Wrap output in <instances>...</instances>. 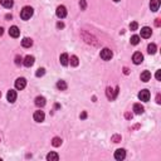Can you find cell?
I'll return each instance as SVG.
<instances>
[{
	"instance_id": "obj_1",
	"label": "cell",
	"mask_w": 161,
	"mask_h": 161,
	"mask_svg": "<svg viewBox=\"0 0 161 161\" xmlns=\"http://www.w3.org/2000/svg\"><path fill=\"white\" fill-rule=\"evenodd\" d=\"M33 13H34V10L32 6H24L20 11V18L23 20H29L33 17Z\"/></svg>"
},
{
	"instance_id": "obj_2",
	"label": "cell",
	"mask_w": 161,
	"mask_h": 161,
	"mask_svg": "<svg viewBox=\"0 0 161 161\" xmlns=\"http://www.w3.org/2000/svg\"><path fill=\"white\" fill-rule=\"evenodd\" d=\"M101 58L103 59V60H110L111 58H112V56H113V53H112V51L111 49H108V48H105V49H102L101 51Z\"/></svg>"
},
{
	"instance_id": "obj_3",
	"label": "cell",
	"mask_w": 161,
	"mask_h": 161,
	"mask_svg": "<svg viewBox=\"0 0 161 161\" xmlns=\"http://www.w3.org/2000/svg\"><path fill=\"white\" fill-rule=\"evenodd\" d=\"M56 14H57V17L60 18V19L66 18L67 17V9H66V6H64V5H59L58 8H57V10H56Z\"/></svg>"
},
{
	"instance_id": "obj_4",
	"label": "cell",
	"mask_w": 161,
	"mask_h": 161,
	"mask_svg": "<svg viewBox=\"0 0 161 161\" xmlns=\"http://www.w3.org/2000/svg\"><path fill=\"white\" fill-rule=\"evenodd\" d=\"M25 86H26V80H25V78H18L17 80H15V88L17 90H19V91H22V90H24L25 88Z\"/></svg>"
},
{
	"instance_id": "obj_5",
	"label": "cell",
	"mask_w": 161,
	"mask_h": 161,
	"mask_svg": "<svg viewBox=\"0 0 161 161\" xmlns=\"http://www.w3.org/2000/svg\"><path fill=\"white\" fill-rule=\"evenodd\" d=\"M33 118L35 122H43L44 118H45V115H44L43 111H35L33 115Z\"/></svg>"
},
{
	"instance_id": "obj_6",
	"label": "cell",
	"mask_w": 161,
	"mask_h": 161,
	"mask_svg": "<svg viewBox=\"0 0 161 161\" xmlns=\"http://www.w3.org/2000/svg\"><path fill=\"white\" fill-rule=\"evenodd\" d=\"M139 98H140V101H142V102H147L149 99H150V92L147 90H142L139 93Z\"/></svg>"
},
{
	"instance_id": "obj_7",
	"label": "cell",
	"mask_w": 161,
	"mask_h": 161,
	"mask_svg": "<svg viewBox=\"0 0 161 161\" xmlns=\"http://www.w3.org/2000/svg\"><path fill=\"white\" fill-rule=\"evenodd\" d=\"M9 35L13 37V38H18L19 35H20V30H19V28H18L17 25L10 26V29H9Z\"/></svg>"
},
{
	"instance_id": "obj_8",
	"label": "cell",
	"mask_w": 161,
	"mask_h": 161,
	"mask_svg": "<svg viewBox=\"0 0 161 161\" xmlns=\"http://www.w3.org/2000/svg\"><path fill=\"white\" fill-rule=\"evenodd\" d=\"M125 158H126V151L124 150V149H118V150H116V152H115V159L121 161Z\"/></svg>"
},
{
	"instance_id": "obj_9",
	"label": "cell",
	"mask_w": 161,
	"mask_h": 161,
	"mask_svg": "<svg viewBox=\"0 0 161 161\" xmlns=\"http://www.w3.org/2000/svg\"><path fill=\"white\" fill-rule=\"evenodd\" d=\"M132 60H133V63H135V64H141V63H142V60H144V56L141 54L140 52H136L135 54L132 56Z\"/></svg>"
},
{
	"instance_id": "obj_10",
	"label": "cell",
	"mask_w": 161,
	"mask_h": 161,
	"mask_svg": "<svg viewBox=\"0 0 161 161\" xmlns=\"http://www.w3.org/2000/svg\"><path fill=\"white\" fill-rule=\"evenodd\" d=\"M152 34V30L149 28V26H144L142 29H141V37L145 38V39H147V38H150Z\"/></svg>"
},
{
	"instance_id": "obj_11",
	"label": "cell",
	"mask_w": 161,
	"mask_h": 161,
	"mask_svg": "<svg viewBox=\"0 0 161 161\" xmlns=\"http://www.w3.org/2000/svg\"><path fill=\"white\" fill-rule=\"evenodd\" d=\"M34 57L33 56H26L25 58H24V60H23V64H24L25 67H32L33 64H34Z\"/></svg>"
},
{
	"instance_id": "obj_12",
	"label": "cell",
	"mask_w": 161,
	"mask_h": 161,
	"mask_svg": "<svg viewBox=\"0 0 161 161\" xmlns=\"http://www.w3.org/2000/svg\"><path fill=\"white\" fill-rule=\"evenodd\" d=\"M6 98H8V101H9L10 103H14L15 99H17V92H15L14 90H10L9 92H8V94H6Z\"/></svg>"
},
{
	"instance_id": "obj_13",
	"label": "cell",
	"mask_w": 161,
	"mask_h": 161,
	"mask_svg": "<svg viewBox=\"0 0 161 161\" xmlns=\"http://www.w3.org/2000/svg\"><path fill=\"white\" fill-rule=\"evenodd\" d=\"M59 60H60V64L66 67V66H68V63H69V57H68L67 53H63V54H60Z\"/></svg>"
},
{
	"instance_id": "obj_14",
	"label": "cell",
	"mask_w": 161,
	"mask_h": 161,
	"mask_svg": "<svg viewBox=\"0 0 161 161\" xmlns=\"http://www.w3.org/2000/svg\"><path fill=\"white\" fill-rule=\"evenodd\" d=\"M160 8V0H151L150 1V9L152 11H158Z\"/></svg>"
},
{
	"instance_id": "obj_15",
	"label": "cell",
	"mask_w": 161,
	"mask_h": 161,
	"mask_svg": "<svg viewBox=\"0 0 161 161\" xmlns=\"http://www.w3.org/2000/svg\"><path fill=\"white\" fill-rule=\"evenodd\" d=\"M144 111H145L144 106H141L140 103H135V105H133V112H135L136 115H141V113H144Z\"/></svg>"
},
{
	"instance_id": "obj_16",
	"label": "cell",
	"mask_w": 161,
	"mask_h": 161,
	"mask_svg": "<svg viewBox=\"0 0 161 161\" xmlns=\"http://www.w3.org/2000/svg\"><path fill=\"white\" fill-rule=\"evenodd\" d=\"M150 79H151V73L149 71H144L142 73H141V80H142V82H149Z\"/></svg>"
},
{
	"instance_id": "obj_17",
	"label": "cell",
	"mask_w": 161,
	"mask_h": 161,
	"mask_svg": "<svg viewBox=\"0 0 161 161\" xmlns=\"http://www.w3.org/2000/svg\"><path fill=\"white\" fill-rule=\"evenodd\" d=\"M44 105H45V98L43 97V96H38V97L35 98V106L43 107Z\"/></svg>"
},
{
	"instance_id": "obj_18",
	"label": "cell",
	"mask_w": 161,
	"mask_h": 161,
	"mask_svg": "<svg viewBox=\"0 0 161 161\" xmlns=\"http://www.w3.org/2000/svg\"><path fill=\"white\" fill-rule=\"evenodd\" d=\"M22 45L24 48H30L33 45V40L30 39V38H24V39L22 40Z\"/></svg>"
},
{
	"instance_id": "obj_19",
	"label": "cell",
	"mask_w": 161,
	"mask_h": 161,
	"mask_svg": "<svg viewBox=\"0 0 161 161\" xmlns=\"http://www.w3.org/2000/svg\"><path fill=\"white\" fill-rule=\"evenodd\" d=\"M0 4H1L4 8H6V9H10V8L14 5V1L13 0H0Z\"/></svg>"
},
{
	"instance_id": "obj_20",
	"label": "cell",
	"mask_w": 161,
	"mask_h": 161,
	"mask_svg": "<svg viewBox=\"0 0 161 161\" xmlns=\"http://www.w3.org/2000/svg\"><path fill=\"white\" fill-rule=\"evenodd\" d=\"M58 159H59V156L57 152H49L47 155V160H49V161H58Z\"/></svg>"
},
{
	"instance_id": "obj_21",
	"label": "cell",
	"mask_w": 161,
	"mask_h": 161,
	"mask_svg": "<svg viewBox=\"0 0 161 161\" xmlns=\"http://www.w3.org/2000/svg\"><path fill=\"white\" fill-rule=\"evenodd\" d=\"M57 88L58 90H60V91H66L67 90V83H66V80H58L57 82Z\"/></svg>"
},
{
	"instance_id": "obj_22",
	"label": "cell",
	"mask_w": 161,
	"mask_h": 161,
	"mask_svg": "<svg viewBox=\"0 0 161 161\" xmlns=\"http://www.w3.org/2000/svg\"><path fill=\"white\" fill-rule=\"evenodd\" d=\"M69 63H71V66H73V67H77L78 64H79L78 57H76V56H72V57H71V59H69Z\"/></svg>"
},
{
	"instance_id": "obj_23",
	"label": "cell",
	"mask_w": 161,
	"mask_h": 161,
	"mask_svg": "<svg viewBox=\"0 0 161 161\" xmlns=\"http://www.w3.org/2000/svg\"><path fill=\"white\" fill-rule=\"evenodd\" d=\"M52 145L54 147L60 146V145H62V139H59V137H54V139L52 140Z\"/></svg>"
},
{
	"instance_id": "obj_24",
	"label": "cell",
	"mask_w": 161,
	"mask_h": 161,
	"mask_svg": "<svg viewBox=\"0 0 161 161\" xmlns=\"http://www.w3.org/2000/svg\"><path fill=\"white\" fill-rule=\"evenodd\" d=\"M147 52L150 53V54H155V53H156V44H154V43L149 44V47H147Z\"/></svg>"
},
{
	"instance_id": "obj_25",
	"label": "cell",
	"mask_w": 161,
	"mask_h": 161,
	"mask_svg": "<svg viewBox=\"0 0 161 161\" xmlns=\"http://www.w3.org/2000/svg\"><path fill=\"white\" fill-rule=\"evenodd\" d=\"M130 42H131L132 45H137V44L140 43V37L139 35H132L131 37V40H130Z\"/></svg>"
},
{
	"instance_id": "obj_26",
	"label": "cell",
	"mask_w": 161,
	"mask_h": 161,
	"mask_svg": "<svg viewBox=\"0 0 161 161\" xmlns=\"http://www.w3.org/2000/svg\"><path fill=\"white\" fill-rule=\"evenodd\" d=\"M44 73H45V69H44V68H39V69L37 71L35 76H37V77H42V76H44Z\"/></svg>"
},
{
	"instance_id": "obj_27",
	"label": "cell",
	"mask_w": 161,
	"mask_h": 161,
	"mask_svg": "<svg viewBox=\"0 0 161 161\" xmlns=\"http://www.w3.org/2000/svg\"><path fill=\"white\" fill-rule=\"evenodd\" d=\"M137 28H139V24H137V22H132L131 24H130V29H131V30H136Z\"/></svg>"
},
{
	"instance_id": "obj_28",
	"label": "cell",
	"mask_w": 161,
	"mask_h": 161,
	"mask_svg": "<svg viewBox=\"0 0 161 161\" xmlns=\"http://www.w3.org/2000/svg\"><path fill=\"white\" fill-rule=\"evenodd\" d=\"M22 57H19V56H17V57H15V63H17V64H20L22 63Z\"/></svg>"
},
{
	"instance_id": "obj_29",
	"label": "cell",
	"mask_w": 161,
	"mask_h": 161,
	"mask_svg": "<svg viewBox=\"0 0 161 161\" xmlns=\"http://www.w3.org/2000/svg\"><path fill=\"white\" fill-rule=\"evenodd\" d=\"M155 77H156V79H158V80H161V71H158V72H156Z\"/></svg>"
},
{
	"instance_id": "obj_30",
	"label": "cell",
	"mask_w": 161,
	"mask_h": 161,
	"mask_svg": "<svg viewBox=\"0 0 161 161\" xmlns=\"http://www.w3.org/2000/svg\"><path fill=\"white\" fill-rule=\"evenodd\" d=\"M79 5H80V8H82V9H86V0H80Z\"/></svg>"
},
{
	"instance_id": "obj_31",
	"label": "cell",
	"mask_w": 161,
	"mask_h": 161,
	"mask_svg": "<svg viewBox=\"0 0 161 161\" xmlns=\"http://www.w3.org/2000/svg\"><path fill=\"white\" fill-rule=\"evenodd\" d=\"M86 117H87V113H86V112H83L82 115H80V118H82V120H84Z\"/></svg>"
},
{
	"instance_id": "obj_32",
	"label": "cell",
	"mask_w": 161,
	"mask_h": 161,
	"mask_svg": "<svg viewBox=\"0 0 161 161\" xmlns=\"http://www.w3.org/2000/svg\"><path fill=\"white\" fill-rule=\"evenodd\" d=\"M63 26H64L63 23H58V24H57V28H63Z\"/></svg>"
},
{
	"instance_id": "obj_33",
	"label": "cell",
	"mask_w": 161,
	"mask_h": 161,
	"mask_svg": "<svg viewBox=\"0 0 161 161\" xmlns=\"http://www.w3.org/2000/svg\"><path fill=\"white\" fill-rule=\"evenodd\" d=\"M155 24H156V26H159V25H160V19H156Z\"/></svg>"
},
{
	"instance_id": "obj_34",
	"label": "cell",
	"mask_w": 161,
	"mask_h": 161,
	"mask_svg": "<svg viewBox=\"0 0 161 161\" xmlns=\"http://www.w3.org/2000/svg\"><path fill=\"white\" fill-rule=\"evenodd\" d=\"M156 102H158V103L161 102V101H160V94H158V97H156Z\"/></svg>"
},
{
	"instance_id": "obj_35",
	"label": "cell",
	"mask_w": 161,
	"mask_h": 161,
	"mask_svg": "<svg viewBox=\"0 0 161 161\" xmlns=\"http://www.w3.org/2000/svg\"><path fill=\"white\" fill-rule=\"evenodd\" d=\"M3 33H4V29L1 28V26H0V37H1V35H3Z\"/></svg>"
},
{
	"instance_id": "obj_36",
	"label": "cell",
	"mask_w": 161,
	"mask_h": 161,
	"mask_svg": "<svg viewBox=\"0 0 161 161\" xmlns=\"http://www.w3.org/2000/svg\"><path fill=\"white\" fill-rule=\"evenodd\" d=\"M113 1H116V3H117V1H120V0H113Z\"/></svg>"
},
{
	"instance_id": "obj_37",
	"label": "cell",
	"mask_w": 161,
	"mask_h": 161,
	"mask_svg": "<svg viewBox=\"0 0 161 161\" xmlns=\"http://www.w3.org/2000/svg\"><path fill=\"white\" fill-rule=\"evenodd\" d=\"M0 96H1V93H0Z\"/></svg>"
}]
</instances>
